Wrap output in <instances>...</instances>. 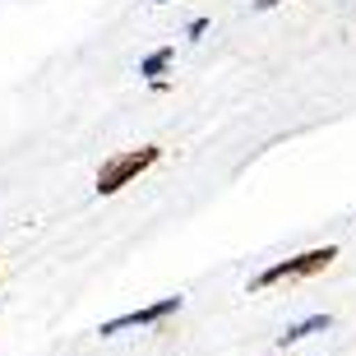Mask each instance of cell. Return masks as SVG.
Returning a JSON list of instances; mask_svg holds the SVG:
<instances>
[{
    "label": "cell",
    "mask_w": 356,
    "mask_h": 356,
    "mask_svg": "<svg viewBox=\"0 0 356 356\" xmlns=\"http://www.w3.org/2000/svg\"><path fill=\"white\" fill-rule=\"evenodd\" d=\"M329 324H333L329 315H310V319H301V324H291V329L282 333V338H277V347H296L301 338H310V333H324Z\"/></svg>",
    "instance_id": "obj_4"
},
{
    "label": "cell",
    "mask_w": 356,
    "mask_h": 356,
    "mask_svg": "<svg viewBox=\"0 0 356 356\" xmlns=\"http://www.w3.org/2000/svg\"><path fill=\"white\" fill-rule=\"evenodd\" d=\"M338 259V245H319V250H305V254H291V259H277V264H268L264 273L254 277L250 287L264 291V287H277V282H296V277H315L324 273V268Z\"/></svg>",
    "instance_id": "obj_2"
},
{
    "label": "cell",
    "mask_w": 356,
    "mask_h": 356,
    "mask_svg": "<svg viewBox=\"0 0 356 356\" xmlns=\"http://www.w3.org/2000/svg\"><path fill=\"white\" fill-rule=\"evenodd\" d=\"M153 5H167V0H153Z\"/></svg>",
    "instance_id": "obj_7"
},
{
    "label": "cell",
    "mask_w": 356,
    "mask_h": 356,
    "mask_svg": "<svg viewBox=\"0 0 356 356\" xmlns=\"http://www.w3.org/2000/svg\"><path fill=\"white\" fill-rule=\"evenodd\" d=\"M158 158H162V148H153V144L111 153V158L97 167V195H116V190H125V185L139 181L148 167H158Z\"/></svg>",
    "instance_id": "obj_1"
},
{
    "label": "cell",
    "mask_w": 356,
    "mask_h": 356,
    "mask_svg": "<svg viewBox=\"0 0 356 356\" xmlns=\"http://www.w3.org/2000/svg\"><path fill=\"white\" fill-rule=\"evenodd\" d=\"M185 305V296H162V301H153V305H144V310H130V315H116V319H106L102 329V338H116V333H125V329H148V324H162L167 315H176Z\"/></svg>",
    "instance_id": "obj_3"
},
{
    "label": "cell",
    "mask_w": 356,
    "mask_h": 356,
    "mask_svg": "<svg viewBox=\"0 0 356 356\" xmlns=\"http://www.w3.org/2000/svg\"><path fill=\"white\" fill-rule=\"evenodd\" d=\"M167 65H172V47H158L153 56H144V65H139V74H148V79H158V74H167Z\"/></svg>",
    "instance_id": "obj_5"
},
{
    "label": "cell",
    "mask_w": 356,
    "mask_h": 356,
    "mask_svg": "<svg viewBox=\"0 0 356 356\" xmlns=\"http://www.w3.org/2000/svg\"><path fill=\"white\" fill-rule=\"evenodd\" d=\"M254 5H259V10H273V5H282V0H254Z\"/></svg>",
    "instance_id": "obj_6"
}]
</instances>
